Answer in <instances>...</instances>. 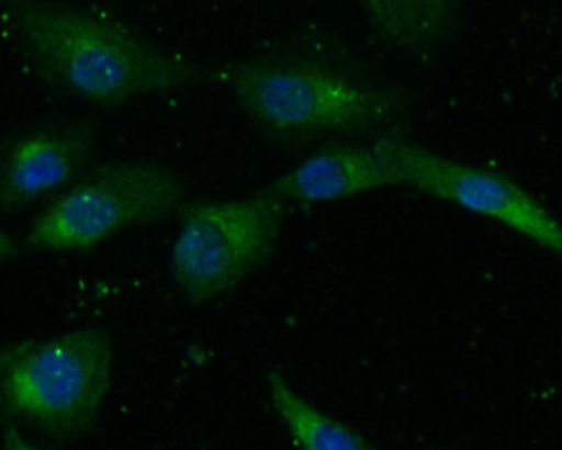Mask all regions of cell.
Segmentation results:
<instances>
[{"instance_id":"5b68a950","label":"cell","mask_w":562,"mask_h":450,"mask_svg":"<svg viewBox=\"0 0 562 450\" xmlns=\"http://www.w3.org/2000/svg\"><path fill=\"white\" fill-rule=\"evenodd\" d=\"M285 206L263 189L251 196L186 203L168 254L180 295L203 305L227 295L272 260Z\"/></svg>"},{"instance_id":"30bf717a","label":"cell","mask_w":562,"mask_h":450,"mask_svg":"<svg viewBox=\"0 0 562 450\" xmlns=\"http://www.w3.org/2000/svg\"><path fill=\"white\" fill-rule=\"evenodd\" d=\"M270 404L300 450H375L345 423L310 404L279 371L267 374Z\"/></svg>"},{"instance_id":"7c38bea8","label":"cell","mask_w":562,"mask_h":450,"mask_svg":"<svg viewBox=\"0 0 562 450\" xmlns=\"http://www.w3.org/2000/svg\"><path fill=\"white\" fill-rule=\"evenodd\" d=\"M18 254H20V248H18L16 241L0 229V267L11 262L13 258L18 257Z\"/></svg>"},{"instance_id":"8fae6325","label":"cell","mask_w":562,"mask_h":450,"mask_svg":"<svg viewBox=\"0 0 562 450\" xmlns=\"http://www.w3.org/2000/svg\"><path fill=\"white\" fill-rule=\"evenodd\" d=\"M2 450H49L37 443L30 442L13 425L5 426L2 434Z\"/></svg>"},{"instance_id":"3957f363","label":"cell","mask_w":562,"mask_h":450,"mask_svg":"<svg viewBox=\"0 0 562 450\" xmlns=\"http://www.w3.org/2000/svg\"><path fill=\"white\" fill-rule=\"evenodd\" d=\"M114 345L101 328H80L0 347V418L56 437L89 434L113 381Z\"/></svg>"},{"instance_id":"52a82bcc","label":"cell","mask_w":562,"mask_h":450,"mask_svg":"<svg viewBox=\"0 0 562 450\" xmlns=\"http://www.w3.org/2000/svg\"><path fill=\"white\" fill-rule=\"evenodd\" d=\"M95 144L98 132L86 120L47 123L9 139L0 146V209H29L70 188Z\"/></svg>"},{"instance_id":"6da1fadb","label":"cell","mask_w":562,"mask_h":450,"mask_svg":"<svg viewBox=\"0 0 562 450\" xmlns=\"http://www.w3.org/2000/svg\"><path fill=\"white\" fill-rule=\"evenodd\" d=\"M18 49L47 86L98 108L194 89L200 66L122 21L63 2H13L5 9Z\"/></svg>"},{"instance_id":"8992f818","label":"cell","mask_w":562,"mask_h":450,"mask_svg":"<svg viewBox=\"0 0 562 450\" xmlns=\"http://www.w3.org/2000/svg\"><path fill=\"white\" fill-rule=\"evenodd\" d=\"M371 146L392 176L393 188L412 189L476 217L497 222L542 250L561 255L558 217L510 177L438 155L416 140L390 132L375 135Z\"/></svg>"},{"instance_id":"ba28073f","label":"cell","mask_w":562,"mask_h":450,"mask_svg":"<svg viewBox=\"0 0 562 450\" xmlns=\"http://www.w3.org/2000/svg\"><path fill=\"white\" fill-rule=\"evenodd\" d=\"M393 188V180L371 144H333L317 149L266 188L288 209L323 205Z\"/></svg>"},{"instance_id":"9c48e42d","label":"cell","mask_w":562,"mask_h":450,"mask_svg":"<svg viewBox=\"0 0 562 450\" xmlns=\"http://www.w3.org/2000/svg\"><path fill=\"white\" fill-rule=\"evenodd\" d=\"M362 14L381 44L402 53L438 49L462 29V5L452 0H367Z\"/></svg>"},{"instance_id":"7a4b0ae2","label":"cell","mask_w":562,"mask_h":450,"mask_svg":"<svg viewBox=\"0 0 562 450\" xmlns=\"http://www.w3.org/2000/svg\"><path fill=\"white\" fill-rule=\"evenodd\" d=\"M243 115L279 144H308L386 131L408 115L412 98L338 63L269 54L222 66L213 75Z\"/></svg>"},{"instance_id":"277c9868","label":"cell","mask_w":562,"mask_h":450,"mask_svg":"<svg viewBox=\"0 0 562 450\" xmlns=\"http://www.w3.org/2000/svg\"><path fill=\"white\" fill-rule=\"evenodd\" d=\"M186 203V184L167 165L110 161L54 196L30 224L25 246L37 254L92 250L125 230L179 215Z\"/></svg>"}]
</instances>
